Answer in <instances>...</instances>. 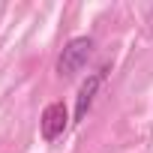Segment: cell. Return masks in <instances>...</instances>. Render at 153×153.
I'll return each instance as SVG.
<instances>
[{
  "mask_svg": "<svg viewBox=\"0 0 153 153\" xmlns=\"http://www.w3.org/2000/svg\"><path fill=\"white\" fill-rule=\"evenodd\" d=\"M90 54H93V39H90V36H75V39H69L66 48H63L60 57H57V75L72 78L75 72H81V69L87 66Z\"/></svg>",
  "mask_w": 153,
  "mask_h": 153,
  "instance_id": "1",
  "label": "cell"
},
{
  "mask_svg": "<svg viewBox=\"0 0 153 153\" xmlns=\"http://www.w3.org/2000/svg\"><path fill=\"white\" fill-rule=\"evenodd\" d=\"M66 123H69V111H66V105H63V102H51V105L42 111V120H39L42 138H45V141H57V138L63 135Z\"/></svg>",
  "mask_w": 153,
  "mask_h": 153,
  "instance_id": "2",
  "label": "cell"
},
{
  "mask_svg": "<svg viewBox=\"0 0 153 153\" xmlns=\"http://www.w3.org/2000/svg\"><path fill=\"white\" fill-rule=\"evenodd\" d=\"M102 78H105V69H96L93 75H87V81L81 84L78 96H75V120H72V123H81V120L87 117V111H90V105H93V99H96V90H99Z\"/></svg>",
  "mask_w": 153,
  "mask_h": 153,
  "instance_id": "3",
  "label": "cell"
}]
</instances>
